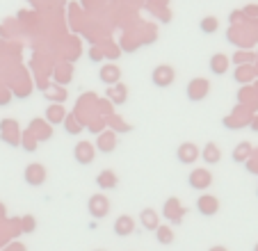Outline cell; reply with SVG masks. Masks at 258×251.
<instances>
[{
    "mask_svg": "<svg viewBox=\"0 0 258 251\" xmlns=\"http://www.w3.org/2000/svg\"><path fill=\"white\" fill-rule=\"evenodd\" d=\"M140 222H142V226H144L146 231H156L158 228V215L153 213V210H142Z\"/></svg>",
    "mask_w": 258,
    "mask_h": 251,
    "instance_id": "cell-17",
    "label": "cell"
},
{
    "mask_svg": "<svg viewBox=\"0 0 258 251\" xmlns=\"http://www.w3.org/2000/svg\"><path fill=\"white\" fill-rule=\"evenodd\" d=\"M107 208H110V203H107L105 197H101V194H94L92 199H89V213H92L94 219H101L107 215Z\"/></svg>",
    "mask_w": 258,
    "mask_h": 251,
    "instance_id": "cell-8",
    "label": "cell"
},
{
    "mask_svg": "<svg viewBox=\"0 0 258 251\" xmlns=\"http://www.w3.org/2000/svg\"><path fill=\"white\" fill-rule=\"evenodd\" d=\"M197 208H199V213L204 215V217H213L219 210V201L215 197H210V194H204V197L197 199Z\"/></svg>",
    "mask_w": 258,
    "mask_h": 251,
    "instance_id": "cell-7",
    "label": "cell"
},
{
    "mask_svg": "<svg viewBox=\"0 0 258 251\" xmlns=\"http://www.w3.org/2000/svg\"><path fill=\"white\" fill-rule=\"evenodd\" d=\"M32 228H34V219H32V217H23V231L30 233Z\"/></svg>",
    "mask_w": 258,
    "mask_h": 251,
    "instance_id": "cell-25",
    "label": "cell"
},
{
    "mask_svg": "<svg viewBox=\"0 0 258 251\" xmlns=\"http://www.w3.org/2000/svg\"><path fill=\"white\" fill-rule=\"evenodd\" d=\"M96 183H98V187H101V190H114L119 180H117V176H114L112 171L105 169V171H101V174H98Z\"/></svg>",
    "mask_w": 258,
    "mask_h": 251,
    "instance_id": "cell-12",
    "label": "cell"
},
{
    "mask_svg": "<svg viewBox=\"0 0 258 251\" xmlns=\"http://www.w3.org/2000/svg\"><path fill=\"white\" fill-rule=\"evenodd\" d=\"M199 155H204V162H208V164H217L219 160H222V153H219L217 144H213V142H208Z\"/></svg>",
    "mask_w": 258,
    "mask_h": 251,
    "instance_id": "cell-11",
    "label": "cell"
},
{
    "mask_svg": "<svg viewBox=\"0 0 258 251\" xmlns=\"http://www.w3.org/2000/svg\"><path fill=\"white\" fill-rule=\"evenodd\" d=\"M96 144H98V149H101L103 153H110V151L117 146V135H114V133H103V135L98 137Z\"/></svg>",
    "mask_w": 258,
    "mask_h": 251,
    "instance_id": "cell-16",
    "label": "cell"
},
{
    "mask_svg": "<svg viewBox=\"0 0 258 251\" xmlns=\"http://www.w3.org/2000/svg\"><path fill=\"white\" fill-rule=\"evenodd\" d=\"M28 131H32V135L37 137L39 142H46L50 137V128H46L44 126V121H39V119H34L32 123H30V128Z\"/></svg>",
    "mask_w": 258,
    "mask_h": 251,
    "instance_id": "cell-13",
    "label": "cell"
},
{
    "mask_svg": "<svg viewBox=\"0 0 258 251\" xmlns=\"http://www.w3.org/2000/svg\"><path fill=\"white\" fill-rule=\"evenodd\" d=\"M187 183L192 190H208L213 185V174L208 169H195L187 176Z\"/></svg>",
    "mask_w": 258,
    "mask_h": 251,
    "instance_id": "cell-2",
    "label": "cell"
},
{
    "mask_svg": "<svg viewBox=\"0 0 258 251\" xmlns=\"http://www.w3.org/2000/svg\"><path fill=\"white\" fill-rule=\"evenodd\" d=\"M249 78H251V69H238V71H235V80L238 82H247Z\"/></svg>",
    "mask_w": 258,
    "mask_h": 251,
    "instance_id": "cell-24",
    "label": "cell"
},
{
    "mask_svg": "<svg viewBox=\"0 0 258 251\" xmlns=\"http://www.w3.org/2000/svg\"><path fill=\"white\" fill-rule=\"evenodd\" d=\"M249 153H251V146H249L247 142H242V144L235 146V151H233V160H235V162H244V160L249 158Z\"/></svg>",
    "mask_w": 258,
    "mask_h": 251,
    "instance_id": "cell-23",
    "label": "cell"
},
{
    "mask_svg": "<svg viewBox=\"0 0 258 251\" xmlns=\"http://www.w3.org/2000/svg\"><path fill=\"white\" fill-rule=\"evenodd\" d=\"M133 231H135V219H133L131 215L117 217V222H114V235L128 237V235H133Z\"/></svg>",
    "mask_w": 258,
    "mask_h": 251,
    "instance_id": "cell-9",
    "label": "cell"
},
{
    "mask_svg": "<svg viewBox=\"0 0 258 251\" xmlns=\"http://www.w3.org/2000/svg\"><path fill=\"white\" fill-rule=\"evenodd\" d=\"M208 92H210V82L206 78H195L187 85V98L190 101H201V98L208 96Z\"/></svg>",
    "mask_w": 258,
    "mask_h": 251,
    "instance_id": "cell-3",
    "label": "cell"
},
{
    "mask_svg": "<svg viewBox=\"0 0 258 251\" xmlns=\"http://www.w3.org/2000/svg\"><path fill=\"white\" fill-rule=\"evenodd\" d=\"M156 240L160 242V244H171V242H174V231H171L169 226H162V224H158Z\"/></svg>",
    "mask_w": 258,
    "mask_h": 251,
    "instance_id": "cell-19",
    "label": "cell"
},
{
    "mask_svg": "<svg viewBox=\"0 0 258 251\" xmlns=\"http://www.w3.org/2000/svg\"><path fill=\"white\" fill-rule=\"evenodd\" d=\"M25 180H28L30 185H41L46 180V167L44 164H39V162H32V164H28V169H25Z\"/></svg>",
    "mask_w": 258,
    "mask_h": 251,
    "instance_id": "cell-5",
    "label": "cell"
},
{
    "mask_svg": "<svg viewBox=\"0 0 258 251\" xmlns=\"http://www.w3.org/2000/svg\"><path fill=\"white\" fill-rule=\"evenodd\" d=\"M176 158H178V162H183V164H192V162H197L201 155H199V149H197L195 144H190V142H187V144H180L178 146Z\"/></svg>",
    "mask_w": 258,
    "mask_h": 251,
    "instance_id": "cell-6",
    "label": "cell"
},
{
    "mask_svg": "<svg viewBox=\"0 0 258 251\" xmlns=\"http://www.w3.org/2000/svg\"><path fill=\"white\" fill-rule=\"evenodd\" d=\"M151 80H153L156 87H171L174 80H176V71L171 67H167V64H160V67L153 69Z\"/></svg>",
    "mask_w": 258,
    "mask_h": 251,
    "instance_id": "cell-1",
    "label": "cell"
},
{
    "mask_svg": "<svg viewBox=\"0 0 258 251\" xmlns=\"http://www.w3.org/2000/svg\"><path fill=\"white\" fill-rule=\"evenodd\" d=\"M253 251H258V244H256V249H253Z\"/></svg>",
    "mask_w": 258,
    "mask_h": 251,
    "instance_id": "cell-29",
    "label": "cell"
},
{
    "mask_svg": "<svg viewBox=\"0 0 258 251\" xmlns=\"http://www.w3.org/2000/svg\"><path fill=\"white\" fill-rule=\"evenodd\" d=\"M165 215H167V219H171V222H178V219H180V203H178V199H169V201L165 203Z\"/></svg>",
    "mask_w": 258,
    "mask_h": 251,
    "instance_id": "cell-18",
    "label": "cell"
},
{
    "mask_svg": "<svg viewBox=\"0 0 258 251\" xmlns=\"http://www.w3.org/2000/svg\"><path fill=\"white\" fill-rule=\"evenodd\" d=\"M251 128H253V131H258V116H256V119L251 121Z\"/></svg>",
    "mask_w": 258,
    "mask_h": 251,
    "instance_id": "cell-28",
    "label": "cell"
},
{
    "mask_svg": "<svg viewBox=\"0 0 258 251\" xmlns=\"http://www.w3.org/2000/svg\"><path fill=\"white\" fill-rule=\"evenodd\" d=\"M37 144H39V140L32 135V131H23V133H21V146H23L28 153H32V151L37 149Z\"/></svg>",
    "mask_w": 258,
    "mask_h": 251,
    "instance_id": "cell-20",
    "label": "cell"
},
{
    "mask_svg": "<svg viewBox=\"0 0 258 251\" xmlns=\"http://www.w3.org/2000/svg\"><path fill=\"white\" fill-rule=\"evenodd\" d=\"M199 28H201V32H204V34H213V32H217V28H219L217 16H206V19H201Z\"/></svg>",
    "mask_w": 258,
    "mask_h": 251,
    "instance_id": "cell-21",
    "label": "cell"
},
{
    "mask_svg": "<svg viewBox=\"0 0 258 251\" xmlns=\"http://www.w3.org/2000/svg\"><path fill=\"white\" fill-rule=\"evenodd\" d=\"M210 69H213V73H217V76L226 73V69H229V57L222 55V53L213 55V59H210Z\"/></svg>",
    "mask_w": 258,
    "mask_h": 251,
    "instance_id": "cell-15",
    "label": "cell"
},
{
    "mask_svg": "<svg viewBox=\"0 0 258 251\" xmlns=\"http://www.w3.org/2000/svg\"><path fill=\"white\" fill-rule=\"evenodd\" d=\"M64 119H67V114H64V107L62 105H50L48 110H46V121H48L50 126L62 123Z\"/></svg>",
    "mask_w": 258,
    "mask_h": 251,
    "instance_id": "cell-14",
    "label": "cell"
},
{
    "mask_svg": "<svg viewBox=\"0 0 258 251\" xmlns=\"http://www.w3.org/2000/svg\"><path fill=\"white\" fill-rule=\"evenodd\" d=\"M73 153H76V160H78L80 164H89L94 160V146L89 144V142H80L78 146H76V151H73Z\"/></svg>",
    "mask_w": 258,
    "mask_h": 251,
    "instance_id": "cell-10",
    "label": "cell"
},
{
    "mask_svg": "<svg viewBox=\"0 0 258 251\" xmlns=\"http://www.w3.org/2000/svg\"><path fill=\"white\" fill-rule=\"evenodd\" d=\"M208 251H229V249H226V246H210Z\"/></svg>",
    "mask_w": 258,
    "mask_h": 251,
    "instance_id": "cell-27",
    "label": "cell"
},
{
    "mask_svg": "<svg viewBox=\"0 0 258 251\" xmlns=\"http://www.w3.org/2000/svg\"><path fill=\"white\" fill-rule=\"evenodd\" d=\"M98 80L105 82V85H117L121 80V69L117 64H103L101 71H98Z\"/></svg>",
    "mask_w": 258,
    "mask_h": 251,
    "instance_id": "cell-4",
    "label": "cell"
},
{
    "mask_svg": "<svg viewBox=\"0 0 258 251\" xmlns=\"http://www.w3.org/2000/svg\"><path fill=\"white\" fill-rule=\"evenodd\" d=\"M251 59H253L251 55H244V53L242 55H240V53L235 55V64H247V62H251Z\"/></svg>",
    "mask_w": 258,
    "mask_h": 251,
    "instance_id": "cell-26",
    "label": "cell"
},
{
    "mask_svg": "<svg viewBox=\"0 0 258 251\" xmlns=\"http://www.w3.org/2000/svg\"><path fill=\"white\" fill-rule=\"evenodd\" d=\"M112 87H114V89H110V92H107L110 101H114V103H123V101H126V87H123L121 82L112 85Z\"/></svg>",
    "mask_w": 258,
    "mask_h": 251,
    "instance_id": "cell-22",
    "label": "cell"
}]
</instances>
